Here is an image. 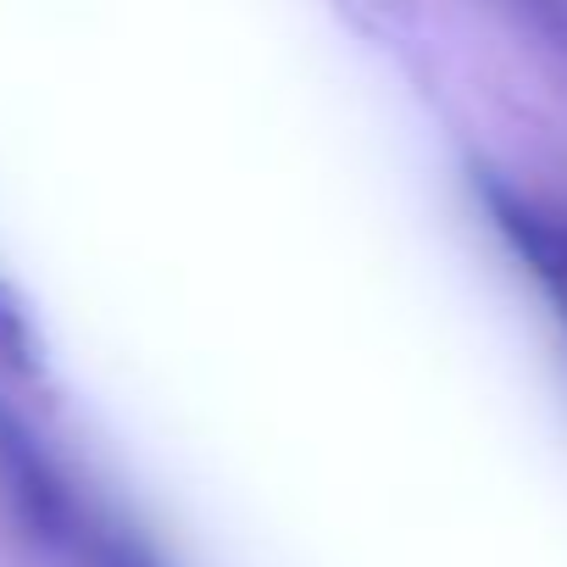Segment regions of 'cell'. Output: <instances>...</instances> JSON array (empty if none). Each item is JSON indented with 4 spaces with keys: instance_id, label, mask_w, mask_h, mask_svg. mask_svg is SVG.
<instances>
[{
    "instance_id": "1",
    "label": "cell",
    "mask_w": 567,
    "mask_h": 567,
    "mask_svg": "<svg viewBox=\"0 0 567 567\" xmlns=\"http://www.w3.org/2000/svg\"><path fill=\"white\" fill-rule=\"evenodd\" d=\"M0 495L34 545L73 567H156L151 545L90 489H79V478L7 406H0Z\"/></svg>"
},
{
    "instance_id": "2",
    "label": "cell",
    "mask_w": 567,
    "mask_h": 567,
    "mask_svg": "<svg viewBox=\"0 0 567 567\" xmlns=\"http://www.w3.org/2000/svg\"><path fill=\"white\" fill-rule=\"evenodd\" d=\"M478 195L501 228V239L517 250V261L534 272V284L556 301L561 323H567V223L545 206H534L528 195L506 189L501 178H478Z\"/></svg>"
},
{
    "instance_id": "3",
    "label": "cell",
    "mask_w": 567,
    "mask_h": 567,
    "mask_svg": "<svg viewBox=\"0 0 567 567\" xmlns=\"http://www.w3.org/2000/svg\"><path fill=\"white\" fill-rule=\"evenodd\" d=\"M0 351H12V357H23L29 351V334H23V318H18V307L0 296Z\"/></svg>"
}]
</instances>
